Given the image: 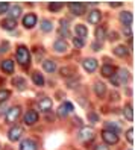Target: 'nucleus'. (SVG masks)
<instances>
[{"instance_id":"17","label":"nucleus","mask_w":135,"mask_h":150,"mask_svg":"<svg viewBox=\"0 0 135 150\" xmlns=\"http://www.w3.org/2000/svg\"><path fill=\"white\" fill-rule=\"evenodd\" d=\"M94 91H96V96L102 99V97H105V94H106V85L103 82H96Z\"/></svg>"},{"instance_id":"41","label":"nucleus","mask_w":135,"mask_h":150,"mask_svg":"<svg viewBox=\"0 0 135 150\" xmlns=\"http://www.w3.org/2000/svg\"><path fill=\"white\" fill-rule=\"evenodd\" d=\"M94 150H109L108 149V146H102V144H99V146H96V149Z\"/></svg>"},{"instance_id":"22","label":"nucleus","mask_w":135,"mask_h":150,"mask_svg":"<svg viewBox=\"0 0 135 150\" xmlns=\"http://www.w3.org/2000/svg\"><path fill=\"white\" fill-rule=\"evenodd\" d=\"M112 52H114V55L120 56V58L128 56V53H129V50H128V47H126V46H117Z\"/></svg>"},{"instance_id":"36","label":"nucleus","mask_w":135,"mask_h":150,"mask_svg":"<svg viewBox=\"0 0 135 150\" xmlns=\"http://www.w3.org/2000/svg\"><path fill=\"white\" fill-rule=\"evenodd\" d=\"M62 8V3H50L49 5V9L50 11H59Z\"/></svg>"},{"instance_id":"35","label":"nucleus","mask_w":135,"mask_h":150,"mask_svg":"<svg viewBox=\"0 0 135 150\" xmlns=\"http://www.w3.org/2000/svg\"><path fill=\"white\" fill-rule=\"evenodd\" d=\"M73 44H75V47L80 49V47H84V40H80V38H73Z\"/></svg>"},{"instance_id":"30","label":"nucleus","mask_w":135,"mask_h":150,"mask_svg":"<svg viewBox=\"0 0 135 150\" xmlns=\"http://www.w3.org/2000/svg\"><path fill=\"white\" fill-rule=\"evenodd\" d=\"M52 29H53V24H52L50 20H43V21H41V30H44V32H50Z\"/></svg>"},{"instance_id":"42","label":"nucleus","mask_w":135,"mask_h":150,"mask_svg":"<svg viewBox=\"0 0 135 150\" xmlns=\"http://www.w3.org/2000/svg\"><path fill=\"white\" fill-rule=\"evenodd\" d=\"M93 50H100V42H93Z\"/></svg>"},{"instance_id":"28","label":"nucleus","mask_w":135,"mask_h":150,"mask_svg":"<svg viewBox=\"0 0 135 150\" xmlns=\"http://www.w3.org/2000/svg\"><path fill=\"white\" fill-rule=\"evenodd\" d=\"M106 130H111V132H114V134L117 135L119 132L122 130V127H120V125H117V123L114 121V123H106Z\"/></svg>"},{"instance_id":"16","label":"nucleus","mask_w":135,"mask_h":150,"mask_svg":"<svg viewBox=\"0 0 135 150\" xmlns=\"http://www.w3.org/2000/svg\"><path fill=\"white\" fill-rule=\"evenodd\" d=\"M0 26H2L3 29H6V30H14V29L17 28V20L5 18V20H2V23H0Z\"/></svg>"},{"instance_id":"26","label":"nucleus","mask_w":135,"mask_h":150,"mask_svg":"<svg viewBox=\"0 0 135 150\" xmlns=\"http://www.w3.org/2000/svg\"><path fill=\"white\" fill-rule=\"evenodd\" d=\"M114 71H115V68L112 65H109V64H106V65L102 67V76H105V77H111Z\"/></svg>"},{"instance_id":"3","label":"nucleus","mask_w":135,"mask_h":150,"mask_svg":"<svg viewBox=\"0 0 135 150\" xmlns=\"http://www.w3.org/2000/svg\"><path fill=\"white\" fill-rule=\"evenodd\" d=\"M102 138H103V141L106 144H115L117 141H119V135H115L114 132L106 130V129L102 132Z\"/></svg>"},{"instance_id":"12","label":"nucleus","mask_w":135,"mask_h":150,"mask_svg":"<svg viewBox=\"0 0 135 150\" xmlns=\"http://www.w3.org/2000/svg\"><path fill=\"white\" fill-rule=\"evenodd\" d=\"M67 49H68V46L64 40H58L53 42V50L58 52V53H64V52H67Z\"/></svg>"},{"instance_id":"27","label":"nucleus","mask_w":135,"mask_h":150,"mask_svg":"<svg viewBox=\"0 0 135 150\" xmlns=\"http://www.w3.org/2000/svg\"><path fill=\"white\" fill-rule=\"evenodd\" d=\"M123 114H124V117H126V120H128V121H134V109H132L131 105H128V106H124Z\"/></svg>"},{"instance_id":"5","label":"nucleus","mask_w":135,"mask_h":150,"mask_svg":"<svg viewBox=\"0 0 135 150\" xmlns=\"http://www.w3.org/2000/svg\"><path fill=\"white\" fill-rule=\"evenodd\" d=\"M79 138L82 139V141H93L94 139V130L93 129H90V127H82L79 132Z\"/></svg>"},{"instance_id":"6","label":"nucleus","mask_w":135,"mask_h":150,"mask_svg":"<svg viewBox=\"0 0 135 150\" xmlns=\"http://www.w3.org/2000/svg\"><path fill=\"white\" fill-rule=\"evenodd\" d=\"M18 117H20V106H14L6 114V123H14V121H17Z\"/></svg>"},{"instance_id":"38","label":"nucleus","mask_w":135,"mask_h":150,"mask_svg":"<svg viewBox=\"0 0 135 150\" xmlns=\"http://www.w3.org/2000/svg\"><path fill=\"white\" fill-rule=\"evenodd\" d=\"M61 74H62V76H70V74H71V73H70V68H68V67L61 68Z\"/></svg>"},{"instance_id":"29","label":"nucleus","mask_w":135,"mask_h":150,"mask_svg":"<svg viewBox=\"0 0 135 150\" xmlns=\"http://www.w3.org/2000/svg\"><path fill=\"white\" fill-rule=\"evenodd\" d=\"M105 37H106V30H105V28H99L96 29V38H97V41H103L105 40Z\"/></svg>"},{"instance_id":"37","label":"nucleus","mask_w":135,"mask_h":150,"mask_svg":"<svg viewBox=\"0 0 135 150\" xmlns=\"http://www.w3.org/2000/svg\"><path fill=\"white\" fill-rule=\"evenodd\" d=\"M8 9H9V5H8V3H0V14L6 12Z\"/></svg>"},{"instance_id":"15","label":"nucleus","mask_w":135,"mask_h":150,"mask_svg":"<svg viewBox=\"0 0 135 150\" xmlns=\"http://www.w3.org/2000/svg\"><path fill=\"white\" fill-rule=\"evenodd\" d=\"M0 68H2L6 74H11V73H14V62L11 59H5L2 62V65H0Z\"/></svg>"},{"instance_id":"9","label":"nucleus","mask_w":135,"mask_h":150,"mask_svg":"<svg viewBox=\"0 0 135 150\" xmlns=\"http://www.w3.org/2000/svg\"><path fill=\"white\" fill-rule=\"evenodd\" d=\"M23 24H24V28L32 29L33 26L37 24V15H35V14H28V15H24V17H23Z\"/></svg>"},{"instance_id":"33","label":"nucleus","mask_w":135,"mask_h":150,"mask_svg":"<svg viewBox=\"0 0 135 150\" xmlns=\"http://www.w3.org/2000/svg\"><path fill=\"white\" fill-rule=\"evenodd\" d=\"M88 120L91 121V123H97L99 121V115L94 112H88Z\"/></svg>"},{"instance_id":"43","label":"nucleus","mask_w":135,"mask_h":150,"mask_svg":"<svg viewBox=\"0 0 135 150\" xmlns=\"http://www.w3.org/2000/svg\"><path fill=\"white\" fill-rule=\"evenodd\" d=\"M109 6L111 8H119V6H122V3H109Z\"/></svg>"},{"instance_id":"32","label":"nucleus","mask_w":135,"mask_h":150,"mask_svg":"<svg viewBox=\"0 0 135 150\" xmlns=\"http://www.w3.org/2000/svg\"><path fill=\"white\" fill-rule=\"evenodd\" d=\"M9 96H11V93L8 90H0V103L8 100V99H9Z\"/></svg>"},{"instance_id":"18","label":"nucleus","mask_w":135,"mask_h":150,"mask_svg":"<svg viewBox=\"0 0 135 150\" xmlns=\"http://www.w3.org/2000/svg\"><path fill=\"white\" fill-rule=\"evenodd\" d=\"M100 18H102V15H100V12H99L97 9L91 11V12H90V15H88V21H90V24H99Z\"/></svg>"},{"instance_id":"13","label":"nucleus","mask_w":135,"mask_h":150,"mask_svg":"<svg viewBox=\"0 0 135 150\" xmlns=\"http://www.w3.org/2000/svg\"><path fill=\"white\" fill-rule=\"evenodd\" d=\"M43 68H44V71H47V73H55V70H56V62L53 59H46L43 62Z\"/></svg>"},{"instance_id":"34","label":"nucleus","mask_w":135,"mask_h":150,"mask_svg":"<svg viewBox=\"0 0 135 150\" xmlns=\"http://www.w3.org/2000/svg\"><path fill=\"white\" fill-rule=\"evenodd\" d=\"M126 138H128V141H129L131 144H134V129L132 127L126 132Z\"/></svg>"},{"instance_id":"19","label":"nucleus","mask_w":135,"mask_h":150,"mask_svg":"<svg viewBox=\"0 0 135 150\" xmlns=\"http://www.w3.org/2000/svg\"><path fill=\"white\" fill-rule=\"evenodd\" d=\"M120 21H122V24H124V26H131L132 24V14L131 12H120Z\"/></svg>"},{"instance_id":"23","label":"nucleus","mask_w":135,"mask_h":150,"mask_svg":"<svg viewBox=\"0 0 135 150\" xmlns=\"http://www.w3.org/2000/svg\"><path fill=\"white\" fill-rule=\"evenodd\" d=\"M32 81H33V83L37 85V86H43V85H44V77H43V74H41L40 71H33Z\"/></svg>"},{"instance_id":"39","label":"nucleus","mask_w":135,"mask_h":150,"mask_svg":"<svg viewBox=\"0 0 135 150\" xmlns=\"http://www.w3.org/2000/svg\"><path fill=\"white\" fill-rule=\"evenodd\" d=\"M111 83L114 86H120V82H119V79H117V76H111Z\"/></svg>"},{"instance_id":"10","label":"nucleus","mask_w":135,"mask_h":150,"mask_svg":"<svg viewBox=\"0 0 135 150\" xmlns=\"http://www.w3.org/2000/svg\"><path fill=\"white\" fill-rule=\"evenodd\" d=\"M52 106H53V102L49 99V97H43V99L38 102V108H40L43 112L50 111V109H52Z\"/></svg>"},{"instance_id":"21","label":"nucleus","mask_w":135,"mask_h":150,"mask_svg":"<svg viewBox=\"0 0 135 150\" xmlns=\"http://www.w3.org/2000/svg\"><path fill=\"white\" fill-rule=\"evenodd\" d=\"M115 76H117V79H119V82H120V85L126 83V82H128V79H129V74H128V70H124V68L119 70V73H117Z\"/></svg>"},{"instance_id":"20","label":"nucleus","mask_w":135,"mask_h":150,"mask_svg":"<svg viewBox=\"0 0 135 150\" xmlns=\"http://www.w3.org/2000/svg\"><path fill=\"white\" fill-rule=\"evenodd\" d=\"M75 32H76V35H77V38H80V40H84L87 35H88V30H87V28H85L84 24H76Z\"/></svg>"},{"instance_id":"4","label":"nucleus","mask_w":135,"mask_h":150,"mask_svg":"<svg viewBox=\"0 0 135 150\" xmlns=\"http://www.w3.org/2000/svg\"><path fill=\"white\" fill-rule=\"evenodd\" d=\"M23 121H24V125L32 126V125H35V123L38 121V114L35 111H28L24 114V117H23Z\"/></svg>"},{"instance_id":"24","label":"nucleus","mask_w":135,"mask_h":150,"mask_svg":"<svg viewBox=\"0 0 135 150\" xmlns=\"http://www.w3.org/2000/svg\"><path fill=\"white\" fill-rule=\"evenodd\" d=\"M21 15V8L20 6H12L11 8V11H9V18L11 20H15V18H18V17Z\"/></svg>"},{"instance_id":"25","label":"nucleus","mask_w":135,"mask_h":150,"mask_svg":"<svg viewBox=\"0 0 135 150\" xmlns=\"http://www.w3.org/2000/svg\"><path fill=\"white\" fill-rule=\"evenodd\" d=\"M68 37V21L67 20H61V28H59V37Z\"/></svg>"},{"instance_id":"1","label":"nucleus","mask_w":135,"mask_h":150,"mask_svg":"<svg viewBox=\"0 0 135 150\" xmlns=\"http://www.w3.org/2000/svg\"><path fill=\"white\" fill-rule=\"evenodd\" d=\"M17 61H18V64H21V65H28L31 62V53L24 46H20L17 49Z\"/></svg>"},{"instance_id":"11","label":"nucleus","mask_w":135,"mask_h":150,"mask_svg":"<svg viewBox=\"0 0 135 150\" xmlns=\"http://www.w3.org/2000/svg\"><path fill=\"white\" fill-rule=\"evenodd\" d=\"M68 8L75 15H82L85 12V5L84 3H70Z\"/></svg>"},{"instance_id":"40","label":"nucleus","mask_w":135,"mask_h":150,"mask_svg":"<svg viewBox=\"0 0 135 150\" xmlns=\"http://www.w3.org/2000/svg\"><path fill=\"white\" fill-rule=\"evenodd\" d=\"M117 38H119V33H117V32H111L109 40H111V41H114V40H117Z\"/></svg>"},{"instance_id":"2","label":"nucleus","mask_w":135,"mask_h":150,"mask_svg":"<svg viewBox=\"0 0 135 150\" xmlns=\"http://www.w3.org/2000/svg\"><path fill=\"white\" fill-rule=\"evenodd\" d=\"M82 65H84V68H85V71L94 73L96 70H97V61H96L94 58H87V59L82 61Z\"/></svg>"},{"instance_id":"31","label":"nucleus","mask_w":135,"mask_h":150,"mask_svg":"<svg viewBox=\"0 0 135 150\" xmlns=\"http://www.w3.org/2000/svg\"><path fill=\"white\" fill-rule=\"evenodd\" d=\"M12 83L15 86H18L20 90H24V88H26V81H24V79H21V77H15L14 81H12Z\"/></svg>"},{"instance_id":"8","label":"nucleus","mask_w":135,"mask_h":150,"mask_svg":"<svg viewBox=\"0 0 135 150\" xmlns=\"http://www.w3.org/2000/svg\"><path fill=\"white\" fill-rule=\"evenodd\" d=\"M23 135V129L20 126H14L9 132H8V138H9V141H17L20 139Z\"/></svg>"},{"instance_id":"14","label":"nucleus","mask_w":135,"mask_h":150,"mask_svg":"<svg viewBox=\"0 0 135 150\" xmlns=\"http://www.w3.org/2000/svg\"><path fill=\"white\" fill-rule=\"evenodd\" d=\"M20 150H37V143L28 138V139L21 141V144H20Z\"/></svg>"},{"instance_id":"7","label":"nucleus","mask_w":135,"mask_h":150,"mask_svg":"<svg viewBox=\"0 0 135 150\" xmlns=\"http://www.w3.org/2000/svg\"><path fill=\"white\" fill-rule=\"evenodd\" d=\"M70 112H73V105H71L70 102H65V103H62L59 109H58V114H59V117L61 118H65Z\"/></svg>"}]
</instances>
